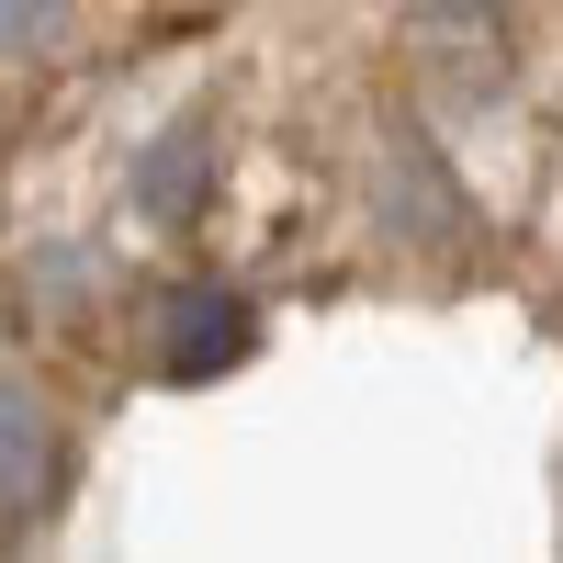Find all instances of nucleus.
Here are the masks:
<instances>
[{
  "mask_svg": "<svg viewBox=\"0 0 563 563\" xmlns=\"http://www.w3.org/2000/svg\"><path fill=\"white\" fill-rule=\"evenodd\" d=\"M57 485H68V429H57V406H45L34 372L0 361V541L45 530Z\"/></svg>",
  "mask_w": 563,
  "mask_h": 563,
  "instance_id": "obj_2",
  "label": "nucleus"
},
{
  "mask_svg": "<svg viewBox=\"0 0 563 563\" xmlns=\"http://www.w3.org/2000/svg\"><path fill=\"white\" fill-rule=\"evenodd\" d=\"M124 192H135V214H147V225H192L203 192H214V102L169 113V124L147 135V158H135Z\"/></svg>",
  "mask_w": 563,
  "mask_h": 563,
  "instance_id": "obj_3",
  "label": "nucleus"
},
{
  "mask_svg": "<svg viewBox=\"0 0 563 563\" xmlns=\"http://www.w3.org/2000/svg\"><path fill=\"white\" fill-rule=\"evenodd\" d=\"M260 350V305L238 282H169L147 305V372L158 384H225Z\"/></svg>",
  "mask_w": 563,
  "mask_h": 563,
  "instance_id": "obj_1",
  "label": "nucleus"
},
{
  "mask_svg": "<svg viewBox=\"0 0 563 563\" xmlns=\"http://www.w3.org/2000/svg\"><path fill=\"white\" fill-rule=\"evenodd\" d=\"M34 294L90 316V305H102V249H34Z\"/></svg>",
  "mask_w": 563,
  "mask_h": 563,
  "instance_id": "obj_4",
  "label": "nucleus"
},
{
  "mask_svg": "<svg viewBox=\"0 0 563 563\" xmlns=\"http://www.w3.org/2000/svg\"><path fill=\"white\" fill-rule=\"evenodd\" d=\"M417 12H440V23H485L496 0H417Z\"/></svg>",
  "mask_w": 563,
  "mask_h": 563,
  "instance_id": "obj_6",
  "label": "nucleus"
},
{
  "mask_svg": "<svg viewBox=\"0 0 563 563\" xmlns=\"http://www.w3.org/2000/svg\"><path fill=\"white\" fill-rule=\"evenodd\" d=\"M68 34V0H0V57H45Z\"/></svg>",
  "mask_w": 563,
  "mask_h": 563,
  "instance_id": "obj_5",
  "label": "nucleus"
}]
</instances>
